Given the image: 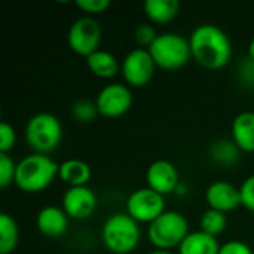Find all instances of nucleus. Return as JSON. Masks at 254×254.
Instances as JSON below:
<instances>
[{
	"label": "nucleus",
	"instance_id": "1",
	"mask_svg": "<svg viewBox=\"0 0 254 254\" xmlns=\"http://www.w3.org/2000/svg\"><path fill=\"white\" fill-rule=\"evenodd\" d=\"M192 58L205 68H223L232 57V45L228 34L214 24H202L196 27L190 37Z\"/></svg>",
	"mask_w": 254,
	"mask_h": 254
},
{
	"label": "nucleus",
	"instance_id": "2",
	"mask_svg": "<svg viewBox=\"0 0 254 254\" xmlns=\"http://www.w3.org/2000/svg\"><path fill=\"white\" fill-rule=\"evenodd\" d=\"M60 173V165L48 155L33 153L16 164L15 185L27 192L37 193L51 186Z\"/></svg>",
	"mask_w": 254,
	"mask_h": 254
},
{
	"label": "nucleus",
	"instance_id": "3",
	"mask_svg": "<svg viewBox=\"0 0 254 254\" xmlns=\"http://www.w3.org/2000/svg\"><path fill=\"white\" fill-rule=\"evenodd\" d=\"M141 238L138 222H135L128 213H116L110 216L101 229L103 244L109 252L115 254L132 253Z\"/></svg>",
	"mask_w": 254,
	"mask_h": 254
},
{
	"label": "nucleus",
	"instance_id": "4",
	"mask_svg": "<svg viewBox=\"0 0 254 254\" xmlns=\"http://www.w3.org/2000/svg\"><path fill=\"white\" fill-rule=\"evenodd\" d=\"M149 52L156 67L164 70H179L192 58L189 39L177 33L158 34L156 40L149 48Z\"/></svg>",
	"mask_w": 254,
	"mask_h": 254
},
{
	"label": "nucleus",
	"instance_id": "5",
	"mask_svg": "<svg viewBox=\"0 0 254 254\" xmlns=\"http://www.w3.org/2000/svg\"><path fill=\"white\" fill-rule=\"evenodd\" d=\"M189 234V223L186 217L174 210H167L152 222L147 229V238L158 250L180 247Z\"/></svg>",
	"mask_w": 254,
	"mask_h": 254
},
{
	"label": "nucleus",
	"instance_id": "6",
	"mask_svg": "<svg viewBox=\"0 0 254 254\" xmlns=\"http://www.w3.org/2000/svg\"><path fill=\"white\" fill-rule=\"evenodd\" d=\"M63 138V127L52 113H37L31 116L25 127V140L34 153L46 155L57 149Z\"/></svg>",
	"mask_w": 254,
	"mask_h": 254
},
{
	"label": "nucleus",
	"instance_id": "7",
	"mask_svg": "<svg viewBox=\"0 0 254 254\" xmlns=\"http://www.w3.org/2000/svg\"><path fill=\"white\" fill-rule=\"evenodd\" d=\"M100 42H101V27L91 16L77 18L68 28L67 43L70 49L77 55L88 58L91 54L98 51Z\"/></svg>",
	"mask_w": 254,
	"mask_h": 254
},
{
	"label": "nucleus",
	"instance_id": "8",
	"mask_svg": "<svg viewBox=\"0 0 254 254\" xmlns=\"http://www.w3.org/2000/svg\"><path fill=\"white\" fill-rule=\"evenodd\" d=\"M165 211L164 196L150 188L134 190L127 201V213L138 223L150 225Z\"/></svg>",
	"mask_w": 254,
	"mask_h": 254
},
{
	"label": "nucleus",
	"instance_id": "9",
	"mask_svg": "<svg viewBox=\"0 0 254 254\" xmlns=\"http://www.w3.org/2000/svg\"><path fill=\"white\" fill-rule=\"evenodd\" d=\"M155 68L156 64L149 49L144 48H137L128 52L121 65V71L125 82L129 86L135 88L147 85L155 76Z\"/></svg>",
	"mask_w": 254,
	"mask_h": 254
},
{
	"label": "nucleus",
	"instance_id": "10",
	"mask_svg": "<svg viewBox=\"0 0 254 254\" xmlns=\"http://www.w3.org/2000/svg\"><path fill=\"white\" fill-rule=\"evenodd\" d=\"M95 104L98 113L104 118H121L132 106L131 89L124 83H109L97 95Z\"/></svg>",
	"mask_w": 254,
	"mask_h": 254
},
{
	"label": "nucleus",
	"instance_id": "11",
	"mask_svg": "<svg viewBox=\"0 0 254 254\" xmlns=\"http://www.w3.org/2000/svg\"><path fill=\"white\" fill-rule=\"evenodd\" d=\"M63 210L74 220L89 219L97 210V195L88 186L70 188L63 196Z\"/></svg>",
	"mask_w": 254,
	"mask_h": 254
},
{
	"label": "nucleus",
	"instance_id": "12",
	"mask_svg": "<svg viewBox=\"0 0 254 254\" xmlns=\"http://www.w3.org/2000/svg\"><path fill=\"white\" fill-rule=\"evenodd\" d=\"M146 179L149 185L147 188H150L162 196L176 192L180 185V176L176 165L165 159L152 162L147 168Z\"/></svg>",
	"mask_w": 254,
	"mask_h": 254
},
{
	"label": "nucleus",
	"instance_id": "13",
	"mask_svg": "<svg viewBox=\"0 0 254 254\" xmlns=\"http://www.w3.org/2000/svg\"><path fill=\"white\" fill-rule=\"evenodd\" d=\"M205 199L210 208L220 213H229L238 208L241 204V193L237 186L228 182H214L205 192Z\"/></svg>",
	"mask_w": 254,
	"mask_h": 254
},
{
	"label": "nucleus",
	"instance_id": "14",
	"mask_svg": "<svg viewBox=\"0 0 254 254\" xmlns=\"http://www.w3.org/2000/svg\"><path fill=\"white\" fill-rule=\"evenodd\" d=\"M36 226L43 237L60 238L65 234L68 228V216L63 208L55 205H48L39 211L36 219Z\"/></svg>",
	"mask_w": 254,
	"mask_h": 254
},
{
	"label": "nucleus",
	"instance_id": "15",
	"mask_svg": "<svg viewBox=\"0 0 254 254\" xmlns=\"http://www.w3.org/2000/svg\"><path fill=\"white\" fill-rule=\"evenodd\" d=\"M232 140L243 152H254V112H243L232 122Z\"/></svg>",
	"mask_w": 254,
	"mask_h": 254
},
{
	"label": "nucleus",
	"instance_id": "16",
	"mask_svg": "<svg viewBox=\"0 0 254 254\" xmlns=\"http://www.w3.org/2000/svg\"><path fill=\"white\" fill-rule=\"evenodd\" d=\"M220 246L216 237L202 231L190 232L179 247V254H219Z\"/></svg>",
	"mask_w": 254,
	"mask_h": 254
},
{
	"label": "nucleus",
	"instance_id": "17",
	"mask_svg": "<svg viewBox=\"0 0 254 254\" xmlns=\"http://www.w3.org/2000/svg\"><path fill=\"white\" fill-rule=\"evenodd\" d=\"M58 176L70 188H79L86 186V183L91 180L92 171L91 167L80 159H67L60 164Z\"/></svg>",
	"mask_w": 254,
	"mask_h": 254
},
{
	"label": "nucleus",
	"instance_id": "18",
	"mask_svg": "<svg viewBox=\"0 0 254 254\" xmlns=\"http://www.w3.org/2000/svg\"><path fill=\"white\" fill-rule=\"evenodd\" d=\"M86 65L95 76H98L101 79L115 77L121 68L118 58L113 54H110L107 51H101V49L91 54L86 58Z\"/></svg>",
	"mask_w": 254,
	"mask_h": 254
},
{
	"label": "nucleus",
	"instance_id": "19",
	"mask_svg": "<svg viewBox=\"0 0 254 254\" xmlns=\"http://www.w3.org/2000/svg\"><path fill=\"white\" fill-rule=\"evenodd\" d=\"M180 10L177 0H147L144 3V12L147 18L155 24L171 22Z\"/></svg>",
	"mask_w": 254,
	"mask_h": 254
},
{
	"label": "nucleus",
	"instance_id": "20",
	"mask_svg": "<svg viewBox=\"0 0 254 254\" xmlns=\"http://www.w3.org/2000/svg\"><path fill=\"white\" fill-rule=\"evenodd\" d=\"M240 152L241 150L235 144L234 140L220 138V140H216L210 146V156H211V159L214 162H217L220 165H226V167L234 165L240 159Z\"/></svg>",
	"mask_w": 254,
	"mask_h": 254
},
{
	"label": "nucleus",
	"instance_id": "21",
	"mask_svg": "<svg viewBox=\"0 0 254 254\" xmlns=\"http://www.w3.org/2000/svg\"><path fill=\"white\" fill-rule=\"evenodd\" d=\"M16 222L6 213L0 214V254H10L18 246Z\"/></svg>",
	"mask_w": 254,
	"mask_h": 254
},
{
	"label": "nucleus",
	"instance_id": "22",
	"mask_svg": "<svg viewBox=\"0 0 254 254\" xmlns=\"http://www.w3.org/2000/svg\"><path fill=\"white\" fill-rule=\"evenodd\" d=\"M201 231L211 235V237H217L220 235L225 229H226V225H228V219H226V214L225 213H220L217 210H207L202 217H201Z\"/></svg>",
	"mask_w": 254,
	"mask_h": 254
},
{
	"label": "nucleus",
	"instance_id": "23",
	"mask_svg": "<svg viewBox=\"0 0 254 254\" xmlns=\"http://www.w3.org/2000/svg\"><path fill=\"white\" fill-rule=\"evenodd\" d=\"M71 115L77 122L88 124V122H92L100 113H98V109H97L95 103H92L89 100H79V101H76L73 104Z\"/></svg>",
	"mask_w": 254,
	"mask_h": 254
},
{
	"label": "nucleus",
	"instance_id": "24",
	"mask_svg": "<svg viewBox=\"0 0 254 254\" xmlns=\"http://www.w3.org/2000/svg\"><path fill=\"white\" fill-rule=\"evenodd\" d=\"M16 164L7 153H0V188L6 189L12 182L15 183Z\"/></svg>",
	"mask_w": 254,
	"mask_h": 254
},
{
	"label": "nucleus",
	"instance_id": "25",
	"mask_svg": "<svg viewBox=\"0 0 254 254\" xmlns=\"http://www.w3.org/2000/svg\"><path fill=\"white\" fill-rule=\"evenodd\" d=\"M15 143H16L15 128L7 122H1L0 124V153H7L9 150H12Z\"/></svg>",
	"mask_w": 254,
	"mask_h": 254
},
{
	"label": "nucleus",
	"instance_id": "26",
	"mask_svg": "<svg viewBox=\"0 0 254 254\" xmlns=\"http://www.w3.org/2000/svg\"><path fill=\"white\" fill-rule=\"evenodd\" d=\"M156 37H158V34H156L155 27H152L149 24H141L135 30V40L138 42V45L147 46V49L152 46V43L156 40Z\"/></svg>",
	"mask_w": 254,
	"mask_h": 254
},
{
	"label": "nucleus",
	"instance_id": "27",
	"mask_svg": "<svg viewBox=\"0 0 254 254\" xmlns=\"http://www.w3.org/2000/svg\"><path fill=\"white\" fill-rule=\"evenodd\" d=\"M241 193V204L254 213V176H250L249 179L244 180V183L240 188Z\"/></svg>",
	"mask_w": 254,
	"mask_h": 254
},
{
	"label": "nucleus",
	"instance_id": "28",
	"mask_svg": "<svg viewBox=\"0 0 254 254\" xmlns=\"http://www.w3.org/2000/svg\"><path fill=\"white\" fill-rule=\"evenodd\" d=\"M77 7L89 15L103 13L110 7V0H77Z\"/></svg>",
	"mask_w": 254,
	"mask_h": 254
},
{
	"label": "nucleus",
	"instance_id": "29",
	"mask_svg": "<svg viewBox=\"0 0 254 254\" xmlns=\"http://www.w3.org/2000/svg\"><path fill=\"white\" fill-rule=\"evenodd\" d=\"M238 74H240V79L243 80V83L254 86V60H252L250 57L244 58L243 63L240 64Z\"/></svg>",
	"mask_w": 254,
	"mask_h": 254
},
{
	"label": "nucleus",
	"instance_id": "30",
	"mask_svg": "<svg viewBox=\"0 0 254 254\" xmlns=\"http://www.w3.org/2000/svg\"><path fill=\"white\" fill-rule=\"evenodd\" d=\"M254 250L250 249V246H247L243 241H229L223 246H220V252L219 254H253Z\"/></svg>",
	"mask_w": 254,
	"mask_h": 254
},
{
	"label": "nucleus",
	"instance_id": "31",
	"mask_svg": "<svg viewBox=\"0 0 254 254\" xmlns=\"http://www.w3.org/2000/svg\"><path fill=\"white\" fill-rule=\"evenodd\" d=\"M249 57L254 60V39L250 42V45H249Z\"/></svg>",
	"mask_w": 254,
	"mask_h": 254
},
{
	"label": "nucleus",
	"instance_id": "32",
	"mask_svg": "<svg viewBox=\"0 0 254 254\" xmlns=\"http://www.w3.org/2000/svg\"><path fill=\"white\" fill-rule=\"evenodd\" d=\"M149 254H173L171 252H168V250H155V252H152V253Z\"/></svg>",
	"mask_w": 254,
	"mask_h": 254
},
{
	"label": "nucleus",
	"instance_id": "33",
	"mask_svg": "<svg viewBox=\"0 0 254 254\" xmlns=\"http://www.w3.org/2000/svg\"><path fill=\"white\" fill-rule=\"evenodd\" d=\"M253 254H254V253H253Z\"/></svg>",
	"mask_w": 254,
	"mask_h": 254
}]
</instances>
